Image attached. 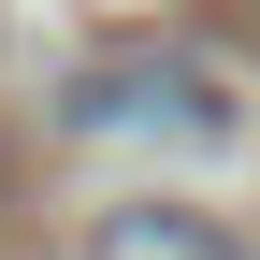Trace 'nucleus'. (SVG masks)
I'll return each mask as SVG.
<instances>
[{"label":"nucleus","instance_id":"1","mask_svg":"<svg viewBox=\"0 0 260 260\" xmlns=\"http://www.w3.org/2000/svg\"><path fill=\"white\" fill-rule=\"evenodd\" d=\"M130 116H174L188 145L232 130V102H217L203 73H87V87H73V130H130Z\"/></svg>","mask_w":260,"mask_h":260},{"label":"nucleus","instance_id":"2","mask_svg":"<svg viewBox=\"0 0 260 260\" xmlns=\"http://www.w3.org/2000/svg\"><path fill=\"white\" fill-rule=\"evenodd\" d=\"M87 260H246V246L217 232L203 203H116L102 232H87Z\"/></svg>","mask_w":260,"mask_h":260}]
</instances>
